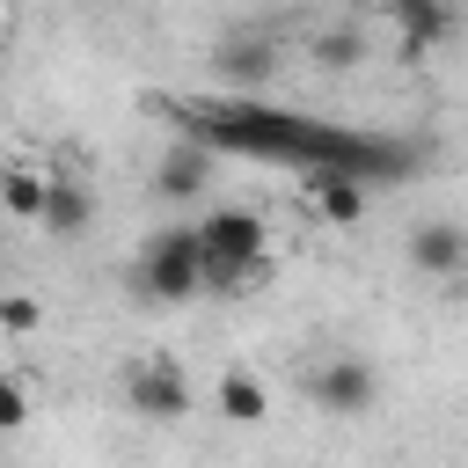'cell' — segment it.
I'll use <instances>...</instances> for the list:
<instances>
[{
	"mask_svg": "<svg viewBox=\"0 0 468 468\" xmlns=\"http://www.w3.org/2000/svg\"><path fill=\"white\" fill-rule=\"evenodd\" d=\"M307 51H314V66H322V73H344V66H358V58H366V37H358V29H322Z\"/></svg>",
	"mask_w": 468,
	"mask_h": 468,
	"instance_id": "cell-13",
	"label": "cell"
},
{
	"mask_svg": "<svg viewBox=\"0 0 468 468\" xmlns=\"http://www.w3.org/2000/svg\"><path fill=\"white\" fill-rule=\"evenodd\" d=\"M300 197H307V212L329 219V227H358V219H366V183H358V168H307V176H300Z\"/></svg>",
	"mask_w": 468,
	"mask_h": 468,
	"instance_id": "cell-7",
	"label": "cell"
},
{
	"mask_svg": "<svg viewBox=\"0 0 468 468\" xmlns=\"http://www.w3.org/2000/svg\"><path fill=\"white\" fill-rule=\"evenodd\" d=\"M219 417L227 424H263L271 417V395L256 373H219Z\"/></svg>",
	"mask_w": 468,
	"mask_h": 468,
	"instance_id": "cell-11",
	"label": "cell"
},
{
	"mask_svg": "<svg viewBox=\"0 0 468 468\" xmlns=\"http://www.w3.org/2000/svg\"><path fill=\"white\" fill-rule=\"evenodd\" d=\"M0 197H7V219H44L51 176H37V168H7V176H0Z\"/></svg>",
	"mask_w": 468,
	"mask_h": 468,
	"instance_id": "cell-12",
	"label": "cell"
},
{
	"mask_svg": "<svg viewBox=\"0 0 468 468\" xmlns=\"http://www.w3.org/2000/svg\"><path fill=\"white\" fill-rule=\"evenodd\" d=\"M132 285H139V300H154V307L197 300V292H205V234H197V227H161V234H146V249H139V263H132Z\"/></svg>",
	"mask_w": 468,
	"mask_h": 468,
	"instance_id": "cell-2",
	"label": "cell"
},
{
	"mask_svg": "<svg viewBox=\"0 0 468 468\" xmlns=\"http://www.w3.org/2000/svg\"><path fill=\"white\" fill-rule=\"evenodd\" d=\"M0 322H7V336H29V329L44 322V307H37L29 292H7V300H0Z\"/></svg>",
	"mask_w": 468,
	"mask_h": 468,
	"instance_id": "cell-14",
	"label": "cell"
},
{
	"mask_svg": "<svg viewBox=\"0 0 468 468\" xmlns=\"http://www.w3.org/2000/svg\"><path fill=\"white\" fill-rule=\"evenodd\" d=\"M154 190L161 197H197L205 190V146H168L161 168H154Z\"/></svg>",
	"mask_w": 468,
	"mask_h": 468,
	"instance_id": "cell-10",
	"label": "cell"
},
{
	"mask_svg": "<svg viewBox=\"0 0 468 468\" xmlns=\"http://www.w3.org/2000/svg\"><path fill=\"white\" fill-rule=\"evenodd\" d=\"M402 256H410L417 278H446V285H461V278H468V227H461V219H424V227H410Z\"/></svg>",
	"mask_w": 468,
	"mask_h": 468,
	"instance_id": "cell-5",
	"label": "cell"
},
{
	"mask_svg": "<svg viewBox=\"0 0 468 468\" xmlns=\"http://www.w3.org/2000/svg\"><path fill=\"white\" fill-rule=\"evenodd\" d=\"M124 410L146 424H183L190 417V380L176 358H132L124 366Z\"/></svg>",
	"mask_w": 468,
	"mask_h": 468,
	"instance_id": "cell-4",
	"label": "cell"
},
{
	"mask_svg": "<svg viewBox=\"0 0 468 468\" xmlns=\"http://www.w3.org/2000/svg\"><path fill=\"white\" fill-rule=\"evenodd\" d=\"M300 388H307V402H314L322 417H373V402H380V373H373V358H358V351L314 358Z\"/></svg>",
	"mask_w": 468,
	"mask_h": 468,
	"instance_id": "cell-3",
	"label": "cell"
},
{
	"mask_svg": "<svg viewBox=\"0 0 468 468\" xmlns=\"http://www.w3.org/2000/svg\"><path fill=\"white\" fill-rule=\"evenodd\" d=\"M44 234H58V241H80L88 227H95V190L80 183V176H51V197H44V219H37Z\"/></svg>",
	"mask_w": 468,
	"mask_h": 468,
	"instance_id": "cell-9",
	"label": "cell"
},
{
	"mask_svg": "<svg viewBox=\"0 0 468 468\" xmlns=\"http://www.w3.org/2000/svg\"><path fill=\"white\" fill-rule=\"evenodd\" d=\"M197 234H205V292L241 300L249 285L271 278V227H263V212L219 205V212L197 219Z\"/></svg>",
	"mask_w": 468,
	"mask_h": 468,
	"instance_id": "cell-1",
	"label": "cell"
},
{
	"mask_svg": "<svg viewBox=\"0 0 468 468\" xmlns=\"http://www.w3.org/2000/svg\"><path fill=\"white\" fill-rule=\"evenodd\" d=\"M380 7L395 15V58H402V66H424V58L446 44V29H453L446 0H380Z\"/></svg>",
	"mask_w": 468,
	"mask_h": 468,
	"instance_id": "cell-6",
	"label": "cell"
},
{
	"mask_svg": "<svg viewBox=\"0 0 468 468\" xmlns=\"http://www.w3.org/2000/svg\"><path fill=\"white\" fill-rule=\"evenodd\" d=\"M22 417H29V395H22V380H0V431H22Z\"/></svg>",
	"mask_w": 468,
	"mask_h": 468,
	"instance_id": "cell-15",
	"label": "cell"
},
{
	"mask_svg": "<svg viewBox=\"0 0 468 468\" xmlns=\"http://www.w3.org/2000/svg\"><path fill=\"white\" fill-rule=\"evenodd\" d=\"M212 66H219V80H234V88H263V80L278 73V44L256 37V29H234V37L212 44Z\"/></svg>",
	"mask_w": 468,
	"mask_h": 468,
	"instance_id": "cell-8",
	"label": "cell"
}]
</instances>
